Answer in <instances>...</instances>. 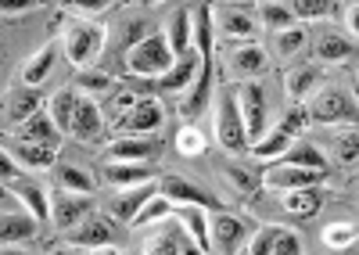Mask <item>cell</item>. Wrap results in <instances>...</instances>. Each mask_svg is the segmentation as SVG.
Here are the masks:
<instances>
[{
    "instance_id": "obj_26",
    "label": "cell",
    "mask_w": 359,
    "mask_h": 255,
    "mask_svg": "<svg viewBox=\"0 0 359 255\" xmlns=\"http://www.w3.org/2000/svg\"><path fill=\"white\" fill-rule=\"evenodd\" d=\"M69 133L76 140H94L101 133V108L90 101L86 94H79L76 108H72V123H69Z\"/></svg>"
},
{
    "instance_id": "obj_25",
    "label": "cell",
    "mask_w": 359,
    "mask_h": 255,
    "mask_svg": "<svg viewBox=\"0 0 359 255\" xmlns=\"http://www.w3.org/2000/svg\"><path fill=\"white\" fill-rule=\"evenodd\" d=\"M8 151H11V158H15L22 169H50V165L57 162V148L36 144V140H18V137H11Z\"/></svg>"
},
{
    "instance_id": "obj_16",
    "label": "cell",
    "mask_w": 359,
    "mask_h": 255,
    "mask_svg": "<svg viewBox=\"0 0 359 255\" xmlns=\"http://www.w3.org/2000/svg\"><path fill=\"white\" fill-rule=\"evenodd\" d=\"M118 133H155L162 126V104L155 97H140L130 111H123V116H115L111 123Z\"/></svg>"
},
{
    "instance_id": "obj_49",
    "label": "cell",
    "mask_w": 359,
    "mask_h": 255,
    "mask_svg": "<svg viewBox=\"0 0 359 255\" xmlns=\"http://www.w3.org/2000/svg\"><path fill=\"white\" fill-rule=\"evenodd\" d=\"M69 8L79 15H97V11L111 8V0H69Z\"/></svg>"
},
{
    "instance_id": "obj_40",
    "label": "cell",
    "mask_w": 359,
    "mask_h": 255,
    "mask_svg": "<svg viewBox=\"0 0 359 255\" xmlns=\"http://www.w3.org/2000/svg\"><path fill=\"white\" fill-rule=\"evenodd\" d=\"M284 165H309V169H327V158L316 144H294L291 151L284 148Z\"/></svg>"
},
{
    "instance_id": "obj_1",
    "label": "cell",
    "mask_w": 359,
    "mask_h": 255,
    "mask_svg": "<svg viewBox=\"0 0 359 255\" xmlns=\"http://www.w3.org/2000/svg\"><path fill=\"white\" fill-rule=\"evenodd\" d=\"M172 50H169V40L165 33H147L140 43L130 47L126 54V69L130 76H140V79H158L169 65H172Z\"/></svg>"
},
{
    "instance_id": "obj_33",
    "label": "cell",
    "mask_w": 359,
    "mask_h": 255,
    "mask_svg": "<svg viewBox=\"0 0 359 255\" xmlns=\"http://www.w3.org/2000/svg\"><path fill=\"white\" fill-rule=\"evenodd\" d=\"M191 40L198 43V58L201 62H212V15H208V8H194L191 11Z\"/></svg>"
},
{
    "instance_id": "obj_39",
    "label": "cell",
    "mask_w": 359,
    "mask_h": 255,
    "mask_svg": "<svg viewBox=\"0 0 359 255\" xmlns=\"http://www.w3.org/2000/svg\"><path fill=\"white\" fill-rule=\"evenodd\" d=\"M76 87H79L83 94H108V90L118 87V79H111V76L101 72V69H79Z\"/></svg>"
},
{
    "instance_id": "obj_22",
    "label": "cell",
    "mask_w": 359,
    "mask_h": 255,
    "mask_svg": "<svg viewBox=\"0 0 359 255\" xmlns=\"http://www.w3.org/2000/svg\"><path fill=\"white\" fill-rule=\"evenodd\" d=\"M309 47H313L316 62H348V58H355V40L341 36L334 29H320L316 36H309Z\"/></svg>"
},
{
    "instance_id": "obj_30",
    "label": "cell",
    "mask_w": 359,
    "mask_h": 255,
    "mask_svg": "<svg viewBox=\"0 0 359 255\" xmlns=\"http://www.w3.org/2000/svg\"><path fill=\"white\" fill-rule=\"evenodd\" d=\"M50 169H54V180H57L62 191H79V194H94L97 191L94 173H86V169L76 165V162H54Z\"/></svg>"
},
{
    "instance_id": "obj_19",
    "label": "cell",
    "mask_w": 359,
    "mask_h": 255,
    "mask_svg": "<svg viewBox=\"0 0 359 255\" xmlns=\"http://www.w3.org/2000/svg\"><path fill=\"white\" fill-rule=\"evenodd\" d=\"M8 137H18V140H36V144H47V148H57V144H62V130L54 126L50 111H43V108H36L25 123H18L15 130H8Z\"/></svg>"
},
{
    "instance_id": "obj_28",
    "label": "cell",
    "mask_w": 359,
    "mask_h": 255,
    "mask_svg": "<svg viewBox=\"0 0 359 255\" xmlns=\"http://www.w3.org/2000/svg\"><path fill=\"white\" fill-rule=\"evenodd\" d=\"M8 187H11V194H15L18 202L25 205V212L33 216L36 223H47V219H50V198H47V191H43L40 184L15 180V184H8Z\"/></svg>"
},
{
    "instance_id": "obj_50",
    "label": "cell",
    "mask_w": 359,
    "mask_h": 255,
    "mask_svg": "<svg viewBox=\"0 0 359 255\" xmlns=\"http://www.w3.org/2000/svg\"><path fill=\"white\" fill-rule=\"evenodd\" d=\"M40 0H0V15H11V11H29L36 8Z\"/></svg>"
},
{
    "instance_id": "obj_41",
    "label": "cell",
    "mask_w": 359,
    "mask_h": 255,
    "mask_svg": "<svg viewBox=\"0 0 359 255\" xmlns=\"http://www.w3.org/2000/svg\"><path fill=\"white\" fill-rule=\"evenodd\" d=\"M287 8H291L294 18L316 22V18H331L334 15V0H287Z\"/></svg>"
},
{
    "instance_id": "obj_9",
    "label": "cell",
    "mask_w": 359,
    "mask_h": 255,
    "mask_svg": "<svg viewBox=\"0 0 359 255\" xmlns=\"http://www.w3.org/2000/svg\"><path fill=\"white\" fill-rule=\"evenodd\" d=\"M233 97H237V111H241L248 140H255L266 130V94H262V87L255 79H245L241 87L233 90Z\"/></svg>"
},
{
    "instance_id": "obj_35",
    "label": "cell",
    "mask_w": 359,
    "mask_h": 255,
    "mask_svg": "<svg viewBox=\"0 0 359 255\" xmlns=\"http://www.w3.org/2000/svg\"><path fill=\"white\" fill-rule=\"evenodd\" d=\"M165 216H172V202H169V198H165L162 191H155V194H151V198H147V202L137 209V216L130 219V226H133V230H147L151 223H162Z\"/></svg>"
},
{
    "instance_id": "obj_44",
    "label": "cell",
    "mask_w": 359,
    "mask_h": 255,
    "mask_svg": "<svg viewBox=\"0 0 359 255\" xmlns=\"http://www.w3.org/2000/svg\"><path fill=\"white\" fill-rule=\"evenodd\" d=\"M176 151L187 155V158H198V155L205 151V133H201L194 123L180 126V133H176Z\"/></svg>"
},
{
    "instance_id": "obj_14",
    "label": "cell",
    "mask_w": 359,
    "mask_h": 255,
    "mask_svg": "<svg viewBox=\"0 0 359 255\" xmlns=\"http://www.w3.org/2000/svg\"><path fill=\"white\" fill-rule=\"evenodd\" d=\"M162 148V140L151 137V133H133V137H118L111 140V144L104 148V162H115V158H123V162H151Z\"/></svg>"
},
{
    "instance_id": "obj_47",
    "label": "cell",
    "mask_w": 359,
    "mask_h": 255,
    "mask_svg": "<svg viewBox=\"0 0 359 255\" xmlns=\"http://www.w3.org/2000/svg\"><path fill=\"white\" fill-rule=\"evenodd\" d=\"M22 173H25V169L11 158V151H8V148H0V184H15Z\"/></svg>"
},
{
    "instance_id": "obj_10",
    "label": "cell",
    "mask_w": 359,
    "mask_h": 255,
    "mask_svg": "<svg viewBox=\"0 0 359 255\" xmlns=\"http://www.w3.org/2000/svg\"><path fill=\"white\" fill-rule=\"evenodd\" d=\"M327 169H309V165H269L259 177V184L266 191H291V187H309V184H323Z\"/></svg>"
},
{
    "instance_id": "obj_7",
    "label": "cell",
    "mask_w": 359,
    "mask_h": 255,
    "mask_svg": "<svg viewBox=\"0 0 359 255\" xmlns=\"http://www.w3.org/2000/svg\"><path fill=\"white\" fill-rule=\"evenodd\" d=\"M309 123V116H306V108H298V104H291L287 108V116L269 130L266 137H255V144H252V155L255 158H273V155H280L291 140H294V133L302 130Z\"/></svg>"
},
{
    "instance_id": "obj_23",
    "label": "cell",
    "mask_w": 359,
    "mask_h": 255,
    "mask_svg": "<svg viewBox=\"0 0 359 255\" xmlns=\"http://www.w3.org/2000/svg\"><path fill=\"white\" fill-rule=\"evenodd\" d=\"M158 191L169 198V202L176 205V202H187V205H201V209H219V202L208 191H201V187H194L191 180H184V177H158Z\"/></svg>"
},
{
    "instance_id": "obj_17",
    "label": "cell",
    "mask_w": 359,
    "mask_h": 255,
    "mask_svg": "<svg viewBox=\"0 0 359 255\" xmlns=\"http://www.w3.org/2000/svg\"><path fill=\"white\" fill-rule=\"evenodd\" d=\"M118 194L111 198V205H108V216L118 219V223H130L137 216V209L158 191V177L155 180H140V184H130V187H115Z\"/></svg>"
},
{
    "instance_id": "obj_24",
    "label": "cell",
    "mask_w": 359,
    "mask_h": 255,
    "mask_svg": "<svg viewBox=\"0 0 359 255\" xmlns=\"http://www.w3.org/2000/svg\"><path fill=\"white\" fill-rule=\"evenodd\" d=\"M194 76H198V58L187 50V54H180V58L155 79V90H165V94H184L191 83H194Z\"/></svg>"
},
{
    "instance_id": "obj_6",
    "label": "cell",
    "mask_w": 359,
    "mask_h": 255,
    "mask_svg": "<svg viewBox=\"0 0 359 255\" xmlns=\"http://www.w3.org/2000/svg\"><path fill=\"white\" fill-rule=\"evenodd\" d=\"M269 69V50L252 43V40H241V43H226V69L223 76L226 79H259L262 72Z\"/></svg>"
},
{
    "instance_id": "obj_45",
    "label": "cell",
    "mask_w": 359,
    "mask_h": 255,
    "mask_svg": "<svg viewBox=\"0 0 359 255\" xmlns=\"http://www.w3.org/2000/svg\"><path fill=\"white\" fill-rule=\"evenodd\" d=\"M323 244H331V248H352L355 244V223H331L323 230Z\"/></svg>"
},
{
    "instance_id": "obj_43",
    "label": "cell",
    "mask_w": 359,
    "mask_h": 255,
    "mask_svg": "<svg viewBox=\"0 0 359 255\" xmlns=\"http://www.w3.org/2000/svg\"><path fill=\"white\" fill-rule=\"evenodd\" d=\"M223 177H226V184L233 191H241V194H252L259 187V173H255V169H248V165H241V162H230L223 169Z\"/></svg>"
},
{
    "instance_id": "obj_46",
    "label": "cell",
    "mask_w": 359,
    "mask_h": 255,
    "mask_svg": "<svg viewBox=\"0 0 359 255\" xmlns=\"http://www.w3.org/2000/svg\"><path fill=\"white\" fill-rule=\"evenodd\" d=\"M334 158L341 162V165H355V126L348 123V133H341L338 140H334Z\"/></svg>"
},
{
    "instance_id": "obj_38",
    "label": "cell",
    "mask_w": 359,
    "mask_h": 255,
    "mask_svg": "<svg viewBox=\"0 0 359 255\" xmlns=\"http://www.w3.org/2000/svg\"><path fill=\"white\" fill-rule=\"evenodd\" d=\"M259 22H262V29H284V25H291L294 22V15H291V8L287 4H280V0H266V4H259Z\"/></svg>"
},
{
    "instance_id": "obj_37",
    "label": "cell",
    "mask_w": 359,
    "mask_h": 255,
    "mask_svg": "<svg viewBox=\"0 0 359 255\" xmlns=\"http://www.w3.org/2000/svg\"><path fill=\"white\" fill-rule=\"evenodd\" d=\"M36 234V219L33 216H0V248L29 241Z\"/></svg>"
},
{
    "instance_id": "obj_20",
    "label": "cell",
    "mask_w": 359,
    "mask_h": 255,
    "mask_svg": "<svg viewBox=\"0 0 359 255\" xmlns=\"http://www.w3.org/2000/svg\"><path fill=\"white\" fill-rule=\"evenodd\" d=\"M140 248L155 251V255H191V251H198L194 237L180 223H169V226H162V230H155V237H147Z\"/></svg>"
},
{
    "instance_id": "obj_18",
    "label": "cell",
    "mask_w": 359,
    "mask_h": 255,
    "mask_svg": "<svg viewBox=\"0 0 359 255\" xmlns=\"http://www.w3.org/2000/svg\"><path fill=\"white\" fill-rule=\"evenodd\" d=\"M309 36L313 33L306 29V25L291 22V25H284V29L269 33V54L280 58V62H294V58H302V50L309 47Z\"/></svg>"
},
{
    "instance_id": "obj_48",
    "label": "cell",
    "mask_w": 359,
    "mask_h": 255,
    "mask_svg": "<svg viewBox=\"0 0 359 255\" xmlns=\"http://www.w3.org/2000/svg\"><path fill=\"white\" fill-rule=\"evenodd\" d=\"M123 36H126V43H130V47H133V43H140V40L147 36V22H144V18H126Z\"/></svg>"
},
{
    "instance_id": "obj_51",
    "label": "cell",
    "mask_w": 359,
    "mask_h": 255,
    "mask_svg": "<svg viewBox=\"0 0 359 255\" xmlns=\"http://www.w3.org/2000/svg\"><path fill=\"white\" fill-rule=\"evenodd\" d=\"M144 4H158V0H144Z\"/></svg>"
},
{
    "instance_id": "obj_15",
    "label": "cell",
    "mask_w": 359,
    "mask_h": 255,
    "mask_svg": "<svg viewBox=\"0 0 359 255\" xmlns=\"http://www.w3.org/2000/svg\"><path fill=\"white\" fill-rule=\"evenodd\" d=\"M40 108V90L36 87H15L4 101H0V130H15L18 123H25L29 116H33V111Z\"/></svg>"
},
{
    "instance_id": "obj_11",
    "label": "cell",
    "mask_w": 359,
    "mask_h": 255,
    "mask_svg": "<svg viewBox=\"0 0 359 255\" xmlns=\"http://www.w3.org/2000/svg\"><path fill=\"white\" fill-rule=\"evenodd\" d=\"M241 248L248 255H298L302 251V241H298V234L287 230V226H262V230H255V237Z\"/></svg>"
},
{
    "instance_id": "obj_52",
    "label": "cell",
    "mask_w": 359,
    "mask_h": 255,
    "mask_svg": "<svg viewBox=\"0 0 359 255\" xmlns=\"http://www.w3.org/2000/svg\"><path fill=\"white\" fill-rule=\"evenodd\" d=\"M348 4H355V0H348Z\"/></svg>"
},
{
    "instance_id": "obj_3",
    "label": "cell",
    "mask_w": 359,
    "mask_h": 255,
    "mask_svg": "<svg viewBox=\"0 0 359 255\" xmlns=\"http://www.w3.org/2000/svg\"><path fill=\"white\" fill-rule=\"evenodd\" d=\"M111 237H115V219L90 212L72 226V237L62 241L57 248H65V251H101V248H111Z\"/></svg>"
},
{
    "instance_id": "obj_13",
    "label": "cell",
    "mask_w": 359,
    "mask_h": 255,
    "mask_svg": "<svg viewBox=\"0 0 359 255\" xmlns=\"http://www.w3.org/2000/svg\"><path fill=\"white\" fill-rule=\"evenodd\" d=\"M245 241V223L230 216L226 209H216L212 219H208V251H237Z\"/></svg>"
},
{
    "instance_id": "obj_34",
    "label": "cell",
    "mask_w": 359,
    "mask_h": 255,
    "mask_svg": "<svg viewBox=\"0 0 359 255\" xmlns=\"http://www.w3.org/2000/svg\"><path fill=\"white\" fill-rule=\"evenodd\" d=\"M320 83V69L316 65H294V69H287V76H284V90H287V97H291V104H298L313 87Z\"/></svg>"
},
{
    "instance_id": "obj_36",
    "label": "cell",
    "mask_w": 359,
    "mask_h": 255,
    "mask_svg": "<svg viewBox=\"0 0 359 255\" xmlns=\"http://www.w3.org/2000/svg\"><path fill=\"white\" fill-rule=\"evenodd\" d=\"M165 40H169L172 58H180V54L191 50V8H180V11L172 15L169 29H165Z\"/></svg>"
},
{
    "instance_id": "obj_2",
    "label": "cell",
    "mask_w": 359,
    "mask_h": 255,
    "mask_svg": "<svg viewBox=\"0 0 359 255\" xmlns=\"http://www.w3.org/2000/svg\"><path fill=\"white\" fill-rule=\"evenodd\" d=\"M101 50H104V29L97 22L79 18V22H72L65 29V58L76 69H90L101 58Z\"/></svg>"
},
{
    "instance_id": "obj_5",
    "label": "cell",
    "mask_w": 359,
    "mask_h": 255,
    "mask_svg": "<svg viewBox=\"0 0 359 255\" xmlns=\"http://www.w3.org/2000/svg\"><path fill=\"white\" fill-rule=\"evenodd\" d=\"M306 116L320 126H338V123H352L355 119V97L348 90H338V87H327L320 90L309 108H306Z\"/></svg>"
},
{
    "instance_id": "obj_27",
    "label": "cell",
    "mask_w": 359,
    "mask_h": 255,
    "mask_svg": "<svg viewBox=\"0 0 359 255\" xmlns=\"http://www.w3.org/2000/svg\"><path fill=\"white\" fill-rule=\"evenodd\" d=\"M155 165L151 162H123V158H115L104 165V180L111 187H130V184H140V180H155Z\"/></svg>"
},
{
    "instance_id": "obj_12",
    "label": "cell",
    "mask_w": 359,
    "mask_h": 255,
    "mask_svg": "<svg viewBox=\"0 0 359 255\" xmlns=\"http://www.w3.org/2000/svg\"><path fill=\"white\" fill-rule=\"evenodd\" d=\"M94 212V202H90V194H79V191H62L50 198V223H57V230H72V226Z\"/></svg>"
},
{
    "instance_id": "obj_4",
    "label": "cell",
    "mask_w": 359,
    "mask_h": 255,
    "mask_svg": "<svg viewBox=\"0 0 359 255\" xmlns=\"http://www.w3.org/2000/svg\"><path fill=\"white\" fill-rule=\"evenodd\" d=\"M216 137L226 151H245L248 148V133H245L241 111H237V97H233L230 87H223L219 97H216Z\"/></svg>"
},
{
    "instance_id": "obj_32",
    "label": "cell",
    "mask_w": 359,
    "mask_h": 255,
    "mask_svg": "<svg viewBox=\"0 0 359 255\" xmlns=\"http://www.w3.org/2000/svg\"><path fill=\"white\" fill-rule=\"evenodd\" d=\"M54 62H57V43H43V47L33 54V58L25 62V69H22V83H25V87H40V83L50 76Z\"/></svg>"
},
{
    "instance_id": "obj_31",
    "label": "cell",
    "mask_w": 359,
    "mask_h": 255,
    "mask_svg": "<svg viewBox=\"0 0 359 255\" xmlns=\"http://www.w3.org/2000/svg\"><path fill=\"white\" fill-rule=\"evenodd\" d=\"M172 216H176V223L194 237L198 251H208V219H205L201 205H172Z\"/></svg>"
},
{
    "instance_id": "obj_8",
    "label": "cell",
    "mask_w": 359,
    "mask_h": 255,
    "mask_svg": "<svg viewBox=\"0 0 359 255\" xmlns=\"http://www.w3.org/2000/svg\"><path fill=\"white\" fill-rule=\"evenodd\" d=\"M212 15V29H219L226 36V43H241V40H252L259 33V15L255 8H241V4H226V8H208Z\"/></svg>"
},
{
    "instance_id": "obj_42",
    "label": "cell",
    "mask_w": 359,
    "mask_h": 255,
    "mask_svg": "<svg viewBox=\"0 0 359 255\" xmlns=\"http://www.w3.org/2000/svg\"><path fill=\"white\" fill-rule=\"evenodd\" d=\"M76 101H79V90H76V87L62 90V94H57V97L50 101V119H54V126H57V130H69Z\"/></svg>"
},
{
    "instance_id": "obj_21",
    "label": "cell",
    "mask_w": 359,
    "mask_h": 255,
    "mask_svg": "<svg viewBox=\"0 0 359 255\" xmlns=\"http://www.w3.org/2000/svg\"><path fill=\"white\" fill-rule=\"evenodd\" d=\"M284 198H280V209L287 212V216H294V219H309V216H316L320 209H323V202H327V194L320 191V184H309V187H291V191H280Z\"/></svg>"
},
{
    "instance_id": "obj_29",
    "label": "cell",
    "mask_w": 359,
    "mask_h": 255,
    "mask_svg": "<svg viewBox=\"0 0 359 255\" xmlns=\"http://www.w3.org/2000/svg\"><path fill=\"white\" fill-rule=\"evenodd\" d=\"M187 90L191 94L184 97V116L194 119V116H201V111H205L208 94H212V62H201L198 65V76H194V83H191Z\"/></svg>"
}]
</instances>
